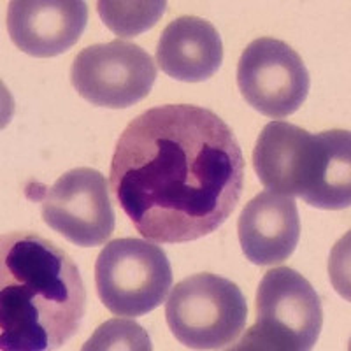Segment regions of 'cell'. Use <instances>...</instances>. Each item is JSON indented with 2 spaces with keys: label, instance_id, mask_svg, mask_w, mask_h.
I'll list each match as a JSON object with an SVG mask.
<instances>
[{
  "label": "cell",
  "instance_id": "obj_7",
  "mask_svg": "<svg viewBox=\"0 0 351 351\" xmlns=\"http://www.w3.org/2000/svg\"><path fill=\"white\" fill-rule=\"evenodd\" d=\"M30 183L28 199L39 200L44 223L81 247L102 246L114 232V209L108 181L99 171L77 167L65 172L53 186Z\"/></svg>",
  "mask_w": 351,
  "mask_h": 351
},
{
  "label": "cell",
  "instance_id": "obj_14",
  "mask_svg": "<svg viewBox=\"0 0 351 351\" xmlns=\"http://www.w3.org/2000/svg\"><path fill=\"white\" fill-rule=\"evenodd\" d=\"M152 341L132 319H109L100 325L83 350H152Z\"/></svg>",
  "mask_w": 351,
  "mask_h": 351
},
{
  "label": "cell",
  "instance_id": "obj_3",
  "mask_svg": "<svg viewBox=\"0 0 351 351\" xmlns=\"http://www.w3.org/2000/svg\"><path fill=\"white\" fill-rule=\"evenodd\" d=\"M260 183L299 197L316 209L337 211L351 204V136L348 130L311 134L287 121L263 127L253 149Z\"/></svg>",
  "mask_w": 351,
  "mask_h": 351
},
{
  "label": "cell",
  "instance_id": "obj_10",
  "mask_svg": "<svg viewBox=\"0 0 351 351\" xmlns=\"http://www.w3.org/2000/svg\"><path fill=\"white\" fill-rule=\"evenodd\" d=\"M88 8L77 0H12L8 30L16 48L37 58L62 55L81 39Z\"/></svg>",
  "mask_w": 351,
  "mask_h": 351
},
{
  "label": "cell",
  "instance_id": "obj_4",
  "mask_svg": "<svg viewBox=\"0 0 351 351\" xmlns=\"http://www.w3.org/2000/svg\"><path fill=\"white\" fill-rule=\"evenodd\" d=\"M322 327V300L311 283L290 267L272 269L256 291V322L236 350H313Z\"/></svg>",
  "mask_w": 351,
  "mask_h": 351
},
{
  "label": "cell",
  "instance_id": "obj_1",
  "mask_svg": "<svg viewBox=\"0 0 351 351\" xmlns=\"http://www.w3.org/2000/svg\"><path fill=\"white\" fill-rule=\"evenodd\" d=\"M109 183L141 236L190 243L218 230L239 204L243 152L232 128L209 109L158 106L127 125Z\"/></svg>",
  "mask_w": 351,
  "mask_h": 351
},
{
  "label": "cell",
  "instance_id": "obj_11",
  "mask_svg": "<svg viewBox=\"0 0 351 351\" xmlns=\"http://www.w3.org/2000/svg\"><path fill=\"white\" fill-rule=\"evenodd\" d=\"M237 234L243 253L255 265H276L288 260L300 239L299 209L293 197L258 193L244 206Z\"/></svg>",
  "mask_w": 351,
  "mask_h": 351
},
{
  "label": "cell",
  "instance_id": "obj_8",
  "mask_svg": "<svg viewBox=\"0 0 351 351\" xmlns=\"http://www.w3.org/2000/svg\"><path fill=\"white\" fill-rule=\"evenodd\" d=\"M155 80L156 65L149 53L120 39L88 46L71 67L77 95L99 108H130L149 95Z\"/></svg>",
  "mask_w": 351,
  "mask_h": 351
},
{
  "label": "cell",
  "instance_id": "obj_9",
  "mask_svg": "<svg viewBox=\"0 0 351 351\" xmlns=\"http://www.w3.org/2000/svg\"><path fill=\"white\" fill-rule=\"evenodd\" d=\"M237 86L247 104L269 118H287L306 102L311 77L287 43L262 37L246 46L237 64Z\"/></svg>",
  "mask_w": 351,
  "mask_h": 351
},
{
  "label": "cell",
  "instance_id": "obj_6",
  "mask_svg": "<svg viewBox=\"0 0 351 351\" xmlns=\"http://www.w3.org/2000/svg\"><path fill=\"white\" fill-rule=\"evenodd\" d=\"M95 287L112 315L144 316L162 306L171 290V262L164 250L149 241H111L97 256Z\"/></svg>",
  "mask_w": 351,
  "mask_h": 351
},
{
  "label": "cell",
  "instance_id": "obj_13",
  "mask_svg": "<svg viewBox=\"0 0 351 351\" xmlns=\"http://www.w3.org/2000/svg\"><path fill=\"white\" fill-rule=\"evenodd\" d=\"M167 2H111L100 0L97 12L109 30L120 37H134L146 32L165 14Z\"/></svg>",
  "mask_w": 351,
  "mask_h": 351
},
{
  "label": "cell",
  "instance_id": "obj_5",
  "mask_svg": "<svg viewBox=\"0 0 351 351\" xmlns=\"http://www.w3.org/2000/svg\"><path fill=\"white\" fill-rule=\"evenodd\" d=\"M246 318V299L239 287L209 272L180 281L165 304L169 328L190 350L228 348L244 330Z\"/></svg>",
  "mask_w": 351,
  "mask_h": 351
},
{
  "label": "cell",
  "instance_id": "obj_2",
  "mask_svg": "<svg viewBox=\"0 0 351 351\" xmlns=\"http://www.w3.org/2000/svg\"><path fill=\"white\" fill-rule=\"evenodd\" d=\"M84 311L86 290L69 253L30 232H12L2 237V350H56L80 330Z\"/></svg>",
  "mask_w": 351,
  "mask_h": 351
},
{
  "label": "cell",
  "instance_id": "obj_12",
  "mask_svg": "<svg viewBox=\"0 0 351 351\" xmlns=\"http://www.w3.org/2000/svg\"><path fill=\"white\" fill-rule=\"evenodd\" d=\"M223 62V43L208 20L181 16L165 27L156 48L160 69L184 83H202Z\"/></svg>",
  "mask_w": 351,
  "mask_h": 351
}]
</instances>
